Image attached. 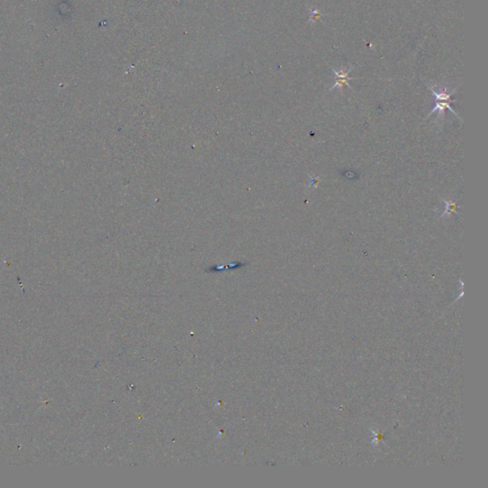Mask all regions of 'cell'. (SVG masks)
I'll return each mask as SVG.
<instances>
[{"label":"cell","instance_id":"obj_1","mask_svg":"<svg viewBox=\"0 0 488 488\" xmlns=\"http://www.w3.org/2000/svg\"><path fill=\"white\" fill-rule=\"evenodd\" d=\"M428 88L431 90V92L433 93V95H434V96H435L436 104H435V107L433 108V110H432L430 113L427 114L426 118L427 117H429L431 114H433V113H435V112H439V115L444 117V116H445V112L446 109H448V110H449L450 112H452L455 115H457L459 118H461V117L459 116L458 113H456V112L454 111L453 109H452V107L450 106V104L455 101L454 99H451V96H452L454 93H455V90L452 91L451 93H447V89H446V88L442 89L440 92H437L436 90L434 89V87H432V86H428ZM426 118H425V119H426Z\"/></svg>","mask_w":488,"mask_h":488},{"label":"cell","instance_id":"obj_2","mask_svg":"<svg viewBox=\"0 0 488 488\" xmlns=\"http://www.w3.org/2000/svg\"><path fill=\"white\" fill-rule=\"evenodd\" d=\"M352 70H353V67H352V68H350V69L347 71L344 70V68H343V67H341V68H340V70L339 71H336L335 69H332L333 73H334V75H335V84H334V85H333V87L330 89V91L334 90V89H336V88H338V89H340V90H342V88H343L344 85L348 86L350 89H352V90H353V88L351 87V85L349 84V81H350V80H352V79H354L353 78H350V77H349V73H350V72H351Z\"/></svg>","mask_w":488,"mask_h":488},{"label":"cell","instance_id":"obj_3","mask_svg":"<svg viewBox=\"0 0 488 488\" xmlns=\"http://www.w3.org/2000/svg\"><path fill=\"white\" fill-rule=\"evenodd\" d=\"M443 201L445 202V211L442 214L441 218L445 217V215H451L452 213L458 214V212L456 211V209H457V203L456 202L451 201H445V200H443Z\"/></svg>","mask_w":488,"mask_h":488},{"label":"cell","instance_id":"obj_4","mask_svg":"<svg viewBox=\"0 0 488 488\" xmlns=\"http://www.w3.org/2000/svg\"><path fill=\"white\" fill-rule=\"evenodd\" d=\"M313 14H314V17H312L313 20H316V19L321 18V16H322V15L319 13V11H318V10H315L314 12H313Z\"/></svg>","mask_w":488,"mask_h":488}]
</instances>
